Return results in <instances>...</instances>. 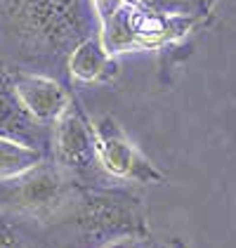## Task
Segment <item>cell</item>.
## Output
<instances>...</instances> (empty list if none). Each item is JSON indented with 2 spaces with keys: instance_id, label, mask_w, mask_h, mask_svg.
Wrapping results in <instances>:
<instances>
[{
  "instance_id": "cell-9",
  "label": "cell",
  "mask_w": 236,
  "mask_h": 248,
  "mask_svg": "<svg viewBox=\"0 0 236 248\" xmlns=\"http://www.w3.org/2000/svg\"><path fill=\"white\" fill-rule=\"evenodd\" d=\"M45 158L47 156L40 154L38 149H31L26 144H19V142H12V140L0 137V180L15 177L19 172L38 166L40 161H45Z\"/></svg>"
},
{
  "instance_id": "cell-7",
  "label": "cell",
  "mask_w": 236,
  "mask_h": 248,
  "mask_svg": "<svg viewBox=\"0 0 236 248\" xmlns=\"http://www.w3.org/2000/svg\"><path fill=\"white\" fill-rule=\"evenodd\" d=\"M7 74H10L12 88L19 97L21 107L38 123L52 125L57 116L74 99V95L61 80L40 76V74H29V71H7Z\"/></svg>"
},
{
  "instance_id": "cell-3",
  "label": "cell",
  "mask_w": 236,
  "mask_h": 248,
  "mask_svg": "<svg viewBox=\"0 0 236 248\" xmlns=\"http://www.w3.org/2000/svg\"><path fill=\"white\" fill-rule=\"evenodd\" d=\"M76 185L69 172L45 158L15 177L0 180V208L45 217L64 206Z\"/></svg>"
},
{
  "instance_id": "cell-6",
  "label": "cell",
  "mask_w": 236,
  "mask_h": 248,
  "mask_svg": "<svg viewBox=\"0 0 236 248\" xmlns=\"http://www.w3.org/2000/svg\"><path fill=\"white\" fill-rule=\"evenodd\" d=\"M0 137L26 144L31 149H38L40 154L50 158L52 125L38 123L21 107L19 97L12 88L10 74L5 69H0Z\"/></svg>"
},
{
  "instance_id": "cell-5",
  "label": "cell",
  "mask_w": 236,
  "mask_h": 248,
  "mask_svg": "<svg viewBox=\"0 0 236 248\" xmlns=\"http://www.w3.org/2000/svg\"><path fill=\"white\" fill-rule=\"evenodd\" d=\"M97 163L106 175L137 185H161L165 177L156 166L125 137L123 128L111 116H102L92 123Z\"/></svg>"
},
{
  "instance_id": "cell-4",
  "label": "cell",
  "mask_w": 236,
  "mask_h": 248,
  "mask_svg": "<svg viewBox=\"0 0 236 248\" xmlns=\"http://www.w3.org/2000/svg\"><path fill=\"white\" fill-rule=\"evenodd\" d=\"M50 161L69 172L74 180L85 177L99 168L92 121L85 116L76 99H71L69 107L52 123Z\"/></svg>"
},
{
  "instance_id": "cell-8",
  "label": "cell",
  "mask_w": 236,
  "mask_h": 248,
  "mask_svg": "<svg viewBox=\"0 0 236 248\" xmlns=\"http://www.w3.org/2000/svg\"><path fill=\"white\" fill-rule=\"evenodd\" d=\"M66 76L83 80V83L109 80V78L116 76V62L104 50L99 33L80 40L78 45L69 52V57H66Z\"/></svg>"
},
{
  "instance_id": "cell-11",
  "label": "cell",
  "mask_w": 236,
  "mask_h": 248,
  "mask_svg": "<svg viewBox=\"0 0 236 248\" xmlns=\"http://www.w3.org/2000/svg\"><path fill=\"white\" fill-rule=\"evenodd\" d=\"M120 5H123L120 0H92V7H95V15H97L99 26L111 19Z\"/></svg>"
},
{
  "instance_id": "cell-12",
  "label": "cell",
  "mask_w": 236,
  "mask_h": 248,
  "mask_svg": "<svg viewBox=\"0 0 236 248\" xmlns=\"http://www.w3.org/2000/svg\"><path fill=\"white\" fill-rule=\"evenodd\" d=\"M102 248H151V244L144 239V236H133V234H125V236H118L114 241H109L106 246Z\"/></svg>"
},
{
  "instance_id": "cell-2",
  "label": "cell",
  "mask_w": 236,
  "mask_h": 248,
  "mask_svg": "<svg viewBox=\"0 0 236 248\" xmlns=\"http://www.w3.org/2000/svg\"><path fill=\"white\" fill-rule=\"evenodd\" d=\"M201 21L189 17H168L144 7H125L120 5L116 15L99 26V38L104 50L114 57L130 50H147L170 45L175 40L192 33Z\"/></svg>"
},
{
  "instance_id": "cell-13",
  "label": "cell",
  "mask_w": 236,
  "mask_h": 248,
  "mask_svg": "<svg viewBox=\"0 0 236 248\" xmlns=\"http://www.w3.org/2000/svg\"><path fill=\"white\" fill-rule=\"evenodd\" d=\"M210 2H217V0H210Z\"/></svg>"
},
{
  "instance_id": "cell-1",
  "label": "cell",
  "mask_w": 236,
  "mask_h": 248,
  "mask_svg": "<svg viewBox=\"0 0 236 248\" xmlns=\"http://www.w3.org/2000/svg\"><path fill=\"white\" fill-rule=\"evenodd\" d=\"M97 33L92 0H0V69L59 80L69 52Z\"/></svg>"
},
{
  "instance_id": "cell-10",
  "label": "cell",
  "mask_w": 236,
  "mask_h": 248,
  "mask_svg": "<svg viewBox=\"0 0 236 248\" xmlns=\"http://www.w3.org/2000/svg\"><path fill=\"white\" fill-rule=\"evenodd\" d=\"M139 7L158 12V15H168V17H189V19L203 21L213 12L215 2L210 0H142Z\"/></svg>"
}]
</instances>
